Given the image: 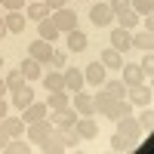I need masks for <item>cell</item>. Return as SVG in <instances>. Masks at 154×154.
I'll list each match as a JSON object with an SVG mask.
<instances>
[{
    "instance_id": "cell-1",
    "label": "cell",
    "mask_w": 154,
    "mask_h": 154,
    "mask_svg": "<svg viewBox=\"0 0 154 154\" xmlns=\"http://www.w3.org/2000/svg\"><path fill=\"white\" fill-rule=\"evenodd\" d=\"M53 130H56V126H53V120L40 117V120H34V123H28V126H25V139H28L31 145H37V148H40L46 139L53 136Z\"/></svg>"
},
{
    "instance_id": "cell-2",
    "label": "cell",
    "mask_w": 154,
    "mask_h": 154,
    "mask_svg": "<svg viewBox=\"0 0 154 154\" xmlns=\"http://www.w3.org/2000/svg\"><path fill=\"white\" fill-rule=\"evenodd\" d=\"M49 19H53V25H56L62 34H68V31H74V28H77V12H74V9H68V6L53 9V12H49Z\"/></svg>"
},
{
    "instance_id": "cell-3",
    "label": "cell",
    "mask_w": 154,
    "mask_h": 154,
    "mask_svg": "<svg viewBox=\"0 0 154 154\" xmlns=\"http://www.w3.org/2000/svg\"><path fill=\"white\" fill-rule=\"evenodd\" d=\"M126 99H130L133 105H139V108L151 105V102H154V89H151V80H142V83L130 86V89H126Z\"/></svg>"
},
{
    "instance_id": "cell-4",
    "label": "cell",
    "mask_w": 154,
    "mask_h": 154,
    "mask_svg": "<svg viewBox=\"0 0 154 154\" xmlns=\"http://www.w3.org/2000/svg\"><path fill=\"white\" fill-rule=\"evenodd\" d=\"M74 130L80 133V139H83V142L96 139V136H99V123H96V114H80V117H77V123H74Z\"/></svg>"
},
{
    "instance_id": "cell-5",
    "label": "cell",
    "mask_w": 154,
    "mask_h": 154,
    "mask_svg": "<svg viewBox=\"0 0 154 154\" xmlns=\"http://www.w3.org/2000/svg\"><path fill=\"white\" fill-rule=\"evenodd\" d=\"M28 56H31V59H37V62H40V65L46 68V65H49V59H53V43L37 37L34 43H28Z\"/></svg>"
},
{
    "instance_id": "cell-6",
    "label": "cell",
    "mask_w": 154,
    "mask_h": 154,
    "mask_svg": "<svg viewBox=\"0 0 154 154\" xmlns=\"http://www.w3.org/2000/svg\"><path fill=\"white\" fill-rule=\"evenodd\" d=\"M117 123V136H123L126 142H139L142 139V126H139L136 117H123V120H114Z\"/></svg>"
},
{
    "instance_id": "cell-7",
    "label": "cell",
    "mask_w": 154,
    "mask_h": 154,
    "mask_svg": "<svg viewBox=\"0 0 154 154\" xmlns=\"http://www.w3.org/2000/svg\"><path fill=\"white\" fill-rule=\"evenodd\" d=\"M114 102H117V99H114V96L108 93V89L102 86L99 93L93 96V114H102V117H108V111L114 108Z\"/></svg>"
},
{
    "instance_id": "cell-8",
    "label": "cell",
    "mask_w": 154,
    "mask_h": 154,
    "mask_svg": "<svg viewBox=\"0 0 154 154\" xmlns=\"http://www.w3.org/2000/svg\"><path fill=\"white\" fill-rule=\"evenodd\" d=\"M114 19V12L108 3H93V9H89V22L96 25V28H105V25H111Z\"/></svg>"
},
{
    "instance_id": "cell-9",
    "label": "cell",
    "mask_w": 154,
    "mask_h": 154,
    "mask_svg": "<svg viewBox=\"0 0 154 154\" xmlns=\"http://www.w3.org/2000/svg\"><path fill=\"white\" fill-rule=\"evenodd\" d=\"M77 117H80V114L68 105V108H62V111H53V117H49V120H53V126H59V130H71V126L77 123Z\"/></svg>"
},
{
    "instance_id": "cell-10",
    "label": "cell",
    "mask_w": 154,
    "mask_h": 154,
    "mask_svg": "<svg viewBox=\"0 0 154 154\" xmlns=\"http://www.w3.org/2000/svg\"><path fill=\"white\" fill-rule=\"evenodd\" d=\"M105 65H102V62H89V65L83 68V80L89 83V86H102L105 83Z\"/></svg>"
},
{
    "instance_id": "cell-11",
    "label": "cell",
    "mask_w": 154,
    "mask_h": 154,
    "mask_svg": "<svg viewBox=\"0 0 154 154\" xmlns=\"http://www.w3.org/2000/svg\"><path fill=\"white\" fill-rule=\"evenodd\" d=\"M3 19H6V31H9V34H22L25 25H28V16H25L22 9H9Z\"/></svg>"
},
{
    "instance_id": "cell-12",
    "label": "cell",
    "mask_w": 154,
    "mask_h": 154,
    "mask_svg": "<svg viewBox=\"0 0 154 154\" xmlns=\"http://www.w3.org/2000/svg\"><path fill=\"white\" fill-rule=\"evenodd\" d=\"M62 77H65V89H68V93H77V89L86 86L80 68H65V71H62Z\"/></svg>"
},
{
    "instance_id": "cell-13",
    "label": "cell",
    "mask_w": 154,
    "mask_h": 154,
    "mask_svg": "<svg viewBox=\"0 0 154 154\" xmlns=\"http://www.w3.org/2000/svg\"><path fill=\"white\" fill-rule=\"evenodd\" d=\"M9 99H12V105L22 111V108H28L31 102H34V89L25 83V86H19V89H12V93H9Z\"/></svg>"
},
{
    "instance_id": "cell-14",
    "label": "cell",
    "mask_w": 154,
    "mask_h": 154,
    "mask_svg": "<svg viewBox=\"0 0 154 154\" xmlns=\"http://www.w3.org/2000/svg\"><path fill=\"white\" fill-rule=\"evenodd\" d=\"M46 102H31L28 108H22V120H25V126L28 123H34V120H40V117H46Z\"/></svg>"
},
{
    "instance_id": "cell-15",
    "label": "cell",
    "mask_w": 154,
    "mask_h": 154,
    "mask_svg": "<svg viewBox=\"0 0 154 154\" xmlns=\"http://www.w3.org/2000/svg\"><path fill=\"white\" fill-rule=\"evenodd\" d=\"M99 62H102L105 68H114V71H120V68H123V53H117L114 46H108V49H102Z\"/></svg>"
},
{
    "instance_id": "cell-16",
    "label": "cell",
    "mask_w": 154,
    "mask_h": 154,
    "mask_svg": "<svg viewBox=\"0 0 154 154\" xmlns=\"http://www.w3.org/2000/svg\"><path fill=\"white\" fill-rule=\"evenodd\" d=\"M19 71L25 74V80H40V74H43V65L37 59H22V65H19Z\"/></svg>"
},
{
    "instance_id": "cell-17",
    "label": "cell",
    "mask_w": 154,
    "mask_h": 154,
    "mask_svg": "<svg viewBox=\"0 0 154 154\" xmlns=\"http://www.w3.org/2000/svg\"><path fill=\"white\" fill-rule=\"evenodd\" d=\"M68 105H71L68 89H56V93L46 96V108H49V111H62V108H68Z\"/></svg>"
},
{
    "instance_id": "cell-18",
    "label": "cell",
    "mask_w": 154,
    "mask_h": 154,
    "mask_svg": "<svg viewBox=\"0 0 154 154\" xmlns=\"http://www.w3.org/2000/svg\"><path fill=\"white\" fill-rule=\"evenodd\" d=\"M71 53H83V49L89 46V37L80 31V28H74V31H68V43H65Z\"/></svg>"
},
{
    "instance_id": "cell-19",
    "label": "cell",
    "mask_w": 154,
    "mask_h": 154,
    "mask_svg": "<svg viewBox=\"0 0 154 154\" xmlns=\"http://www.w3.org/2000/svg\"><path fill=\"white\" fill-rule=\"evenodd\" d=\"M0 126H3V133H6L9 139L25 136V120H22V117H9V114H6V117L0 120Z\"/></svg>"
},
{
    "instance_id": "cell-20",
    "label": "cell",
    "mask_w": 154,
    "mask_h": 154,
    "mask_svg": "<svg viewBox=\"0 0 154 154\" xmlns=\"http://www.w3.org/2000/svg\"><path fill=\"white\" fill-rule=\"evenodd\" d=\"M133 108H136V105H133L130 99H117V102H114V108L108 111V117H111V120H123V117H133Z\"/></svg>"
},
{
    "instance_id": "cell-21",
    "label": "cell",
    "mask_w": 154,
    "mask_h": 154,
    "mask_svg": "<svg viewBox=\"0 0 154 154\" xmlns=\"http://www.w3.org/2000/svg\"><path fill=\"white\" fill-rule=\"evenodd\" d=\"M37 34H40V40H49V43H53V40H59V28H56V25H53V19H40V22H37Z\"/></svg>"
},
{
    "instance_id": "cell-22",
    "label": "cell",
    "mask_w": 154,
    "mask_h": 154,
    "mask_svg": "<svg viewBox=\"0 0 154 154\" xmlns=\"http://www.w3.org/2000/svg\"><path fill=\"white\" fill-rule=\"evenodd\" d=\"M111 46L117 49V53H126V49H130V31L117 25V28L111 31Z\"/></svg>"
},
{
    "instance_id": "cell-23",
    "label": "cell",
    "mask_w": 154,
    "mask_h": 154,
    "mask_svg": "<svg viewBox=\"0 0 154 154\" xmlns=\"http://www.w3.org/2000/svg\"><path fill=\"white\" fill-rule=\"evenodd\" d=\"M114 19H117V25H120V28H126V31H133L136 25H139V16H136V9H133V6H126V9H120V12H114Z\"/></svg>"
},
{
    "instance_id": "cell-24",
    "label": "cell",
    "mask_w": 154,
    "mask_h": 154,
    "mask_svg": "<svg viewBox=\"0 0 154 154\" xmlns=\"http://www.w3.org/2000/svg\"><path fill=\"white\" fill-rule=\"evenodd\" d=\"M40 80H43V86H46V93L65 89V77H62V71H46V74H40Z\"/></svg>"
},
{
    "instance_id": "cell-25",
    "label": "cell",
    "mask_w": 154,
    "mask_h": 154,
    "mask_svg": "<svg viewBox=\"0 0 154 154\" xmlns=\"http://www.w3.org/2000/svg\"><path fill=\"white\" fill-rule=\"evenodd\" d=\"M130 46L142 49V53L154 49V37H151V31H139V34H130Z\"/></svg>"
},
{
    "instance_id": "cell-26",
    "label": "cell",
    "mask_w": 154,
    "mask_h": 154,
    "mask_svg": "<svg viewBox=\"0 0 154 154\" xmlns=\"http://www.w3.org/2000/svg\"><path fill=\"white\" fill-rule=\"evenodd\" d=\"M74 111L77 114H93V96L83 93V89H77L74 93Z\"/></svg>"
},
{
    "instance_id": "cell-27",
    "label": "cell",
    "mask_w": 154,
    "mask_h": 154,
    "mask_svg": "<svg viewBox=\"0 0 154 154\" xmlns=\"http://www.w3.org/2000/svg\"><path fill=\"white\" fill-rule=\"evenodd\" d=\"M25 16L40 22V19H46V16H49V9H46L43 0H31V3H25Z\"/></svg>"
},
{
    "instance_id": "cell-28",
    "label": "cell",
    "mask_w": 154,
    "mask_h": 154,
    "mask_svg": "<svg viewBox=\"0 0 154 154\" xmlns=\"http://www.w3.org/2000/svg\"><path fill=\"white\" fill-rule=\"evenodd\" d=\"M102 86H105L114 99H126V89H130V86L120 80V77H114V80H108V77H105V83H102Z\"/></svg>"
},
{
    "instance_id": "cell-29",
    "label": "cell",
    "mask_w": 154,
    "mask_h": 154,
    "mask_svg": "<svg viewBox=\"0 0 154 154\" xmlns=\"http://www.w3.org/2000/svg\"><path fill=\"white\" fill-rule=\"evenodd\" d=\"M120 71H123V77H120V80H123L126 86H136V83H142V71H139V65H123Z\"/></svg>"
},
{
    "instance_id": "cell-30",
    "label": "cell",
    "mask_w": 154,
    "mask_h": 154,
    "mask_svg": "<svg viewBox=\"0 0 154 154\" xmlns=\"http://www.w3.org/2000/svg\"><path fill=\"white\" fill-rule=\"evenodd\" d=\"M34 145L28 142V139H22V136H16V139H9V142H6V148L3 151H12V154H28Z\"/></svg>"
},
{
    "instance_id": "cell-31",
    "label": "cell",
    "mask_w": 154,
    "mask_h": 154,
    "mask_svg": "<svg viewBox=\"0 0 154 154\" xmlns=\"http://www.w3.org/2000/svg\"><path fill=\"white\" fill-rule=\"evenodd\" d=\"M3 80H6V89H9V93H12V89H19V86H25V83H28V80H25V74H22L19 68L6 71V77H3Z\"/></svg>"
},
{
    "instance_id": "cell-32",
    "label": "cell",
    "mask_w": 154,
    "mask_h": 154,
    "mask_svg": "<svg viewBox=\"0 0 154 154\" xmlns=\"http://www.w3.org/2000/svg\"><path fill=\"white\" fill-rule=\"evenodd\" d=\"M130 6L136 9V16L142 19V16H151L154 12V0H130Z\"/></svg>"
},
{
    "instance_id": "cell-33",
    "label": "cell",
    "mask_w": 154,
    "mask_h": 154,
    "mask_svg": "<svg viewBox=\"0 0 154 154\" xmlns=\"http://www.w3.org/2000/svg\"><path fill=\"white\" fill-rule=\"evenodd\" d=\"M139 71H142V80H151V74H154V56H151V49L145 53V59H142V65H139Z\"/></svg>"
},
{
    "instance_id": "cell-34",
    "label": "cell",
    "mask_w": 154,
    "mask_h": 154,
    "mask_svg": "<svg viewBox=\"0 0 154 154\" xmlns=\"http://www.w3.org/2000/svg\"><path fill=\"white\" fill-rule=\"evenodd\" d=\"M62 136H65V148H68V151H71V148H77V145L83 142V139H80V133H77L74 126H71V130H62Z\"/></svg>"
},
{
    "instance_id": "cell-35",
    "label": "cell",
    "mask_w": 154,
    "mask_h": 154,
    "mask_svg": "<svg viewBox=\"0 0 154 154\" xmlns=\"http://www.w3.org/2000/svg\"><path fill=\"white\" fill-rule=\"evenodd\" d=\"M139 126H142V130H151V123H154V111H151V105H145L142 108V114H139Z\"/></svg>"
},
{
    "instance_id": "cell-36",
    "label": "cell",
    "mask_w": 154,
    "mask_h": 154,
    "mask_svg": "<svg viewBox=\"0 0 154 154\" xmlns=\"http://www.w3.org/2000/svg\"><path fill=\"white\" fill-rule=\"evenodd\" d=\"M49 65H53V68H65V65H68V56L62 53V49H53V59H49Z\"/></svg>"
},
{
    "instance_id": "cell-37",
    "label": "cell",
    "mask_w": 154,
    "mask_h": 154,
    "mask_svg": "<svg viewBox=\"0 0 154 154\" xmlns=\"http://www.w3.org/2000/svg\"><path fill=\"white\" fill-rule=\"evenodd\" d=\"M126 148H130V142H126L123 136L114 133V136H111V151H126Z\"/></svg>"
},
{
    "instance_id": "cell-38",
    "label": "cell",
    "mask_w": 154,
    "mask_h": 154,
    "mask_svg": "<svg viewBox=\"0 0 154 154\" xmlns=\"http://www.w3.org/2000/svg\"><path fill=\"white\" fill-rule=\"evenodd\" d=\"M108 6H111V12H120V9L130 6V0H108Z\"/></svg>"
},
{
    "instance_id": "cell-39",
    "label": "cell",
    "mask_w": 154,
    "mask_h": 154,
    "mask_svg": "<svg viewBox=\"0 0 154 154\" xmlns=\"http://www.w3.org/2000/svg\"><path fill=\"white\" fill-rule=\"evenodd\" d=\"M0 3H3V9L9 12V9H22V6H25V0H0Z\"/></svg>"
},
{
    "instance_id": "cell-40",
    "label": "cell",
    "mask_w": 154,
    "mask_h": 154,
    "mask_svg": "<svg viewBox=\"0 0 154 154\" xmlns=\"http://www.w3.org/2000/svg\"><path fill=\"white\" fill-rule=\"evenodd\" d=\"M9 114V102H6V96H0V120H3Z\"/></svg>"
},
{
    "instance_id": "cell-41",
    "label": "cell",
    "mask_w": 154,
    "mask_h": 154,
    "mask_svg": "<svg viewBox=\"0 0 154 154\" xmlns=\"http://www.w3.org/2000/svg\"><path fill=\"white\" fill-rule=\"evenodd\" d=\"M139 22L145 25V31H151V28H154V12H151V16H142V19H139Z\"/></svg>"
},
{
    "instance_id": "cell-42",
    "label": "cell",
    "mask_w": 154,
    "mask_h": 154,
    "mask_svg": "<svg viewBox=\"0 0 154 154\" xmlns=\"http://www.w3.org/2000/svg\"><path fill=\"white\" fill-rule=\"evenodd\" d=\"M43 3H46L49 12H53V9H59V6H65V0H43Z\"/></svg>"
},
{
    "instance_id": "cell-43",
    "label": "cell",
    "mask_w": 154,
    "mask_h": 154,
    "mask_svg": "<svg viewBox=\"0 0 154 154\" xmlns=\"http://www.w3.org/2000/svg\"><path fill=\"white\" fill-rule=\"evenodd\" d=\"M6 142H9V136L3 133V126H0V151H3V148H6Z\"/></svg>"
},
{
    "instance_id": "cell-44",
    "label": "cell",
    "mask_w": 154,
    "mask_h": 154,
    "mask_svg": "<svg viewBox=\"0 0 154 154\" xmlns=\"http://www.w3.org/2000/svg\"><path fill=\"white\" fill-rule=\"evenodd\" d=\"M3 34H9V31H6V19L0 16V37H3Z\"/></svg>"
},
{
    "instance_id": "cell-45",
    "label": "cell",
    "mask_w": 154,
    "mask_h": 154,
    "mask_svg": "<svg viewBox=\"0 0 154 154\" xmlns=\"http://www.w3.org/2000/svg\"><path fill=\"white\" fill-rule=\"evenodd\" d=\"M6 93H9V89H6V80L0 77V96H6Z\"/></svg>"
},
{
    "instance_id": "cell-46",
    "label": "cell",
    "mask_w": 154,
    "mask_h": 154,
    "mask_svg": "<svg viewBox=\"0 0 154 154\" xmlns=\"http://www.w3.org/2000/svg\"><path fill=\"white\" fill-rule=\"evenodd\" d=\"M0 68H3V56H0Z\"/></svg>"
},
{
    "instance_id": "cell-47",
    "label": "cell",
    "mask_w": 154,
    "mask_h": 154,
    "mask_svg": "<svg viewBox=\"0 0 154 154\" xmlns=\"http://www.w3.org/2000/svg\"><path fill=\"white\" fill-rule=\"evenodd\" d=\"M25 3H31V0H25Z\"/></svg>"
}]
</instances>
